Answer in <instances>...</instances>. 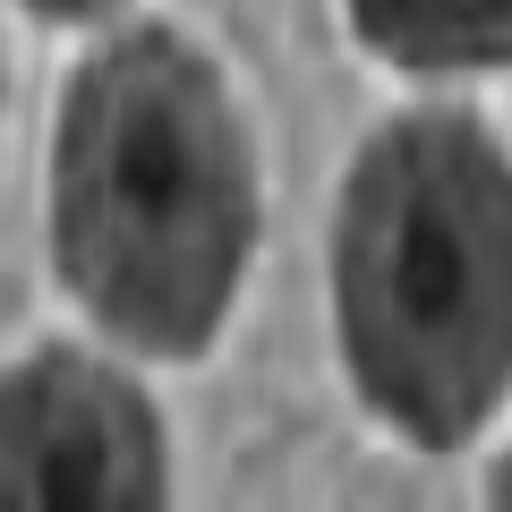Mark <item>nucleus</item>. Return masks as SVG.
I'll return each mask as SVG.
<instances>
[{
    "instance_id": "obj_4",
    "label": "nucleus",
    "mask_w": 512,
    "mask_h": 512,
    "mask_svg": "<svg viewBox=\"0 0 512 512\" xmlns=\"http://www.w3.org/2000/svg\"><path fill=\"white\" fill-rule=\"evenodd\" d=\"M367 52L393 69L461 77V69H512V0H342Z\"/></svg>"
},
{
    "instance_id": "obj_2",
    "label": "nucleus",
    "mask_w": 512,
    "mask_h": 512,
    "mask_svg": "<svg viewBox=\"0 0 512 512\" xmlns=\"http://www.w3.org/2000/svg\"><path fill=\"white\" fill-rule=\"evenodd\" d=\"M333 333L393 436L453 453L512 384V154L461 103L402 111L333 197Z\"/></svg>"
},
{
    "instance_id": "obj_1",
    "label": "nucleus",
    "mask_w": 512,
    "mask_h": 512,
    "mask_svg": "<svg viewBox=\"0 0 512 512\" xmlns=\"http://www.w3.org/2000/svg\"><path fill=\"white\" fill-rule=\"evenodd\" d=\"M52 256L69 299L146 359H197L256 256V154L222 69L128 26L60 94Z\"/></svg>"
},
{
    "instance_id": "obj_5",
    "label": "nucleus",
    "mask_w": 512,
    "mask_h": 512,
    "mask_svg": "<svg viewBox=\"0 0 512 512\" xmlns=\"http://www.w3.org/2000/svg\"><path fill=\"white\" fill-rule=\"evenodd\" d=\"M26 9H43V18H103V9H120V0H26Z\"/></svg>"
},
{
    "instance_id": "obj_3",
    "label": "nucleus",
    "mask_w": 512,
    "mask_h": 512,
    "mask_svg": "<svg viewBox=\"0 0 512 512\" xmlns=\"http://www.w3.org/2000/svg\"><path fill=\"white\" fill-rule=\"evenodd\" d=\"M163 504V419L120 367L35 350L0 376V512Z\"/></svg>"
},
{
    "instance_id": "obj_6",
    "label": "nucleus",
    "mask_w": 512,
    "mask_h": 512,
    "mask_svg": "<svg viewBox=\"0 0 512 512\" xmlns=\"http://www.w3.org/2000/svg\"><path fill=\"white\" fill-rule=\"evenodd\" d=\"M487 495H495V504H512V453L495 461V478H487Z\"/></svg>"
}]
</instances>
